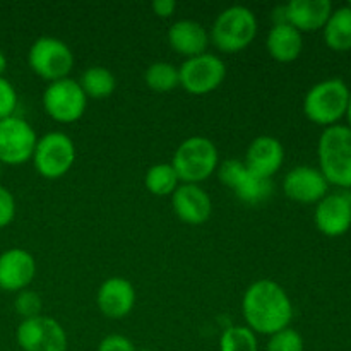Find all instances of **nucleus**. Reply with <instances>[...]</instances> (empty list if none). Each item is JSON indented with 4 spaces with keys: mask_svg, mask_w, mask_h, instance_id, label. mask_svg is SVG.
Listing matches in <instances>:
<instances>
[{
    "mask_svg": "<svg viewBox=\"0 0 351 351\" xmlns=\"http://www.w3.org/2000/svg\"><path fill=\"white\" fill-rule=\"evenodd\" d=\"M257 36V17L249 7L232 5L216 16L209 41L223 53H239Z\"/></svg>",
    "mask_w": 351,
    "mask_h": 351,
    "instance_id": "3",
    "label": "nucleus"
},
{
    "mask_svg": "<svg viewBox=\"0 0 351 351\" xmlns=\"http://www.w3.org/2000/svg\"><path fill=\"white\" fill-rule=\"evenodd\" d=\"M17 108V93L16 88L7 81L5 77H0V120L9 119L16 115Z\"/></svg>",
    "mask_w": 351,
    "mask_h": 351,
    "instance_id": "29",
    "label": "nucleus"
},
{
    "mask_svg": "<svg viewBox=\"0 0 351 351\" xmlns=\"http://www.w3.org/2000/svg\"><path fill=\"white\" fill-rule=\"evenodd\" d=\"M180 86L194 96L213 93L223 84L226 77V64L215 53H202L197 57L185 58L178 67Z\"/></svg>",
    "mask_w": 351,
    "mask_h": 351,
    "instance_id": "9",
    "label": "nucleus"
},
{
    "mask_svg": "<svg viewBox=\"0 0 351 351\" xmlns=\"http://www.w3.org/2000/svg\"><path fill=\"white\" fill-rule=\"evenodd\" d=\"M319 170L329 185L351 191V129L332 125L324 129L317 144Z\"/></svg>",
    "mask_w": 351,
    "mask_h": 351,
    "instance_id": "2",
    "label": "nucleus"
},
{
    "mask_svg": "<svg viewBox=\"0 0 351 351\" xmlns=\"http://www.w3.org/2000/svg\"><path fill=\"white\" fill-rule=\"evenodd\" d=\"M285 161V147L280 139L259 136L249 144L245 153V167L263 178H273L281 170Z\"/></svg>",
    "mask_w": 351,
    "mask_h": 351,
    "instance_id": "17",
    "label": "nucleus"
},
{
    "mask_svg": "<svg viewBox=\"0 0 351 351\" xmlns=\"http://www.w3.org/2000/svg\"><path fill=\"white\" fill-rule=\"evenodd\" d=\"M218 177L245 204H261L273 194V182L250 171L242 160L223 161L218 167Z\"/></svg>",
    "mask_w": 351,
    "mask_h": 351,
    "instance_id": "10",
    "label": "nucleus"
},
{
    "mask_svg": "<svg viewBox=\"0 0 351 351\" xmlns=\"http://www.w3.org/2000/svg\"><path fill=\"white\" fill-rule=\"evenodd\" d=\"M151 7H153V12L156 14L158 17H163V19L171 17L175 10H177V3H175L173 0H154V2L151 3Z\"/></svg>",
    "mask_w": 351,
    "mask_h": 351,
    "instance_id": "32",
    "label": "nucleus"
},
{
    "mask_svg": "<svg viewBox=\"0 0 351 351\" xmlns=\"http://www.w3.org/2000/svg\"><path fill=\"white\" fill-rule=\"evenodd\" d=\"M7 69V58L3 55V51H0V77H3V72Z\"/></svg>",
    "mask_w": 351,
    "mask_h": 351,
    "instance_id": "33",
    "label": "nucleus"
},
{
    "mask_svg": "<svg viewBox=\"0 0 351 351\" xmlns=\"http://www.w3.org/2000/svg\"><path fill=\"white\" fill-rule=\"evenodd\" d=\"M266 48L271 58L281 62V64H290L302 55L304 38H302L300 31L295 29L291 24H273L267 33Z\"/></svg>",
    "mask_w": 351,
    "mask_h": 351,
    "instance_id": "21",
    "label": "nucleus"
},
{
    "mask_svg": "<svg viewBox=\"0 0 351 351\" xmlns=\"http://www.w3.org/2000/svg\"><path fill=\"white\" fill-rule=\"evenodd\" d=\"M287 23L300 33H314L322 29L332 12L329 0H291L285 5Z\"/></svg>",
    "mask_w": 351,
    "mask_h": 351,
    "instance_id": "20",
    "label": "nucleus"
},
{
    "mask_svg": "<svg viewBox=\"0 0 351 351\" xmlns=\"http://www.w3.org/2000/svg\"><path fill=\"white\" fill-rule=\"evenodd\" d=\"M171 167L177 171L180 184H202L218 171V147L208 137H189L175 151Z\"/></svg>",
    "mask_w": 351,
    "mask_h": 351,
    "instance_id": "5",
    "label": "nucleus"
},
{
    "mask_svg": "<svg viewBox=\"0 0 351 351\" xmlns=\"http://www.w3.org/2000/svg\"><path fill=\"white\" fill-rule=\"evenodd\" d=\"M144 82L156 93H168L180 86L178 67L170 62H154L144 72Z\"/></svg>",
    "mask_w": 351,
    "mask_h": 351,
    "instance_id": "25",
    "label": "nucleus"
},
{
    "mask_svg": "<svg viewBox=\"0 0 351 351\" xmlns=\"http://www.w3.org/2000/svg\"><path fill=\"white\" fill-rule=\"evenodd\" d=\"M144 185L153 195L167 197L177 191V187L180 185V178H178L171 163H156L146 171Z\"/></svg>",
    "mask_w": 351,
    "mask_h": 351,
    "instance_id": "24",
    "label": "nucleus"
},
{
    "mask_svg": "<svg viewBox=\"0 0 351 351\" xmlns=\"http://www.w3.org/2000/svg\"><path fill=\"white\" fill-rule=\"evenodd\" d=\"M175 215L185 225H202L211 218L213 202L208 192L195 184H180L171 194Z\"/></svg>",
    "mask_w": 351,
    "mask_h": 351,
    "instance_id": "16",
    "label": "nucleus"
},
{
    "mask_svg": "<svg viewBox=\"0 0 351 351\" xmlns=\"http://www.w3.org/2000/svg\"><path fill=\"white\" fill-rule=\"evenodd\" d=\"M33 165L38 173L48 180H57L69 173L75 161V146L65 132H47L38 137L33 153Z\"/></svg>",
    "mask_w": 351,
    "mask_h": 351,
    "instance_id": "7",
    "label": "nucleus"
},
{
    "mask_svg": "<svg viewBox=\"0 0 351 351\" xmlns=\"http://www.w3.org/2000/svg\"><path fill=\"white\" fill-rule=\"evenodd\" d=\"M79 84H81L88 99H105L112 96L117 89V79L110 69L95 65V67H89L82 72Z\"/></svg>",
    "mask_w": 351,
    "mask_h": 351,
    "instance_id": "23",
    "label": "nucleus"
},
{
    "mask_svg": "<svg viewBox=\"0 0 351 351\" xmlns=\"http://www.w3.org/2000/svg\"><path fill=\"white\" fill-rule=\"evenodd\" d=\"M243 319L256 335L273 336L290 328L293 304L281 285L271 280L254 281L242 298Z\"/></svg>",
    "mask_w": 351,
    "mask_h": 351,
    "instance_id": "1",
    "label": "nucleus"
},
{
    "mask_svg": "<svg viewBox=\"0 0 351 351\" xmlns=\"http://www.w3.org/2000/svg\"><path fill=\"white\" fill-rule=\"evenodd\" d=\"M27 64L38 77L55 82L69 77L74 67V53L65 41L53 36H41L31 45Z\"/></svg>",
    "mask_w": 351,
    "mask_h": 351,
    "instance_id": "6",
    "label": "nucleus"
},
{
    "mask_svg": "<svg viewBox=\"0 0 351 351\" xmlns=\"http://www.w3.org/2000/svg\"><path fill=\"white\" fill-rule=\"evenodd\" d=\"M98 351H137L134 343L123 335H110L101 339Z\"/></svg>",
    "mask_w": 351,
    "mask_h": 351,
    "instance_id": "31",
    "label": "nucleus"
},
{
    "mask_svg": "<svg viewBox=\"0 0 351 351\" xmlns=\"http://www.w3.org/2000/svg\"><path fill=\"white\" fill-rule=\"evenodd\" d=\"M16 218V199L9 189L0 185V228H5Z\"/></svg>",
    "mask_w": 351,
    "mask_h": 351,
    "instance_id": "30",
    "label": "nucleus"
},
{
    "mask_svg": "<svg viewBox=\"0 0 351 351\" xmlns=\"http://www.w3.org/2000/svg\"><path fill=\"white\" fill-rule=\"evenodd\" d=\"M351 91L343 79L332 77L317 82L304 98V113L312 123L321 127L338 125L348 112Z\"/></svg>",
    "mask_w": 351,
    "mask_h": 351,
    "instance_id": "4",
    "label": "nucleus"
},
{
    "mask_svg": "<svg viewBox=\"0 0 351 351\" xmlns=\"http://www.w3.org/2000/svg\"><path fill=\"white\" fill-rule=\"evenodd\" d=\"M219 351H259L257 335L247 326H230L219 338Z\"/></svg>",
    "mask_w": 351,
    "mask_h": 351,
    "instance_id": "26",
    "label": "nucleus"
},
{
    "mask_svg": "<svg viewBox=\"0 0 351 351\" xmlns=\"http://www.w3.org/2000/svg\"><path fill=\"white\" fill-rule=\"evenodd\" d=\"M322 31H324L326 45L331 50H351V7L345 5L339 7V9H332Z\"/></svg>",
    "mask_w": 351,
    "mask_h": 351,
    "instance_id": "22",
    "label": "nucleus"
},
{
    "mask_svg": "<svg viewBox=\"0 0 351 351\" xmlns=\"http://www.w3.org/2000/svg\"><path fill=\"white\" fill-rule=\"evenodd\" d=\"M348 7H351V2H350V3H348Z\"/></svg>",
    "mask_w": 351,
    "mask_h": 351,
    "instance_id": "37",
    "label": "nucleus"
},
{
    "mask_svg": "<svg viewBox=\"0 0 351 351\" xmlns=\"http://www.w3.org/2000/svg\"><path fill=\"white\" fill-rule=\"evenodd\" d=\"M209 33L201 23L192 19H180L168 29V45L171 50L185 58L206 53L209 47Z\"/></svg>",
    "mask_w": 351,
    "mask_h": 351,
    "instance_id": "19",
    "label": "nucleus"
},
{
    "mask_svg": "<svg viewBox=\"0 0 351 351\" xmlns=\"http://www.w3.org/2000/svg\"><path fill=\"white\" fill-rule=\"evenodd\" d=\"M16 341L23 351H67V332L47 315L24 319L16 329Z\"/></svg>",
    "mask_w": 351,
    "mask_h": 351,
    "instance_id": "11",
    "label": "nucleus"
},
{
    "mask_svg": "<svg viewBox=\"0 0 351 351\" xmlns=\"http://www.w3.org/2000/svg\"><path fill=\"white\" fill-rule=\"evenodd\" d=\"M43 110L50 119L60 123L77 122L86 112L88 98L79 81L71 77L50 82L43 93Z\"/></svg>",
    "mask_w": 351,
    "mask_h": 351,
    "instance_id": "8",
    "label": "nucleus"
},
{
    "mask_svg": "<svg viewBox=\"0 0 351 351\" xmlns=\"http://www.w3.org/2000/svg\"><path fill=\"white\" fill-rule=\"evenodd\" d=\"M304 338L295 329L287 328L280 332H274L269 336V341L266 345V351H304Z\"/></svg>",
    "mask_w": 351,
    "mask_h": 351,
    "instance_id": "27",
    "label": "nucleus"
},
{
    "mask_svg": "<svg viewBox=\"0 0 351 351\" xmlns=\"http://www.w3.org/2000/svg\"><path fill=\"white\" fill-rule=\"evenodd\" d=\"M2 167H3V165L0 163V177H2Z\"/></svg>",
    "mask_w": 351,
    "mask_h": 351,
    "instance_id": "35",
    "label": "nucleus"
},
{
    "mask_svg": "<svg viewBox=\"0 0 351 351\" xmlns=\"http://www.w3.org/2000/svg\"><path fill=\"white\" fill-rule=\"evenodd\" d=\"M14 308H16L17 315L21 319H33L41 315V308H43V304H41V297L33 290H23L17 293L16 300H14Z\"/></svg>",
    "mask_w": 351,
    "mask_h": 351,
    "instance_id": "28",
    "label": "nucleus"
},
{
    "mask_svg": "<svg viewBox=\"0 0 351 351\" xmlns=\"http://www.w3.org/2000/svg\"><path fill=\"white\" fill-rule=\"evenodd\" d=\"M96 304L105 317L115 319V321L127 317L136 305L134 285L123 278H108L98 288Z\"/></svg>",
    "mask_w": 351,
    "mask_h": 351,
    "instance_id": "18",
    "label": "nucleus"
},
{
    "mask_svg": "<svg viewBox=\"0 0 351 351\" xmlns=\"http://www.w3.org/2000/svg\"><path fill=\"white\" fill-rule=\"evenodd\" d=\"M38 136L33 127L21 117L0 120V163L19 167L33 158Z\"/></svg>",
    "mask_w": 351,
    "mask_h": 351,
    "instance_id": "12",
    "label": "nucleus"
},
{
    "mask_svg": "<svg viewBox=\"0 0 351 351\" xmlns=\"http://www.w3.org/2000/svg\"><path fill=\"white\" fill-rule=\"evenodd\" d=\"M314 221L326 237H343L351 228V191H338L315 204Z\"/></svg>",
    "mask_w": 351,
    "mask_h": 351,
    "instance_id": "13",
    "label": "nucleus"
},
{
    "mask_svg": "<svg viewBox=\"0 0 351 351\" xmlns=\"http://www.w3.org/2000/svg\"><path fill=\"white\" fill-rule=\"evenodd\" d=\"M36 261L24 249H9L0 254V290L19 293L33 283L36 276Z\"/></svg>",
    "mask_w": 351,
    "mask_h": 351,
    "instance_id": "15",
    "label": "nucleus"
},
{
    "mask_svg": "<svg viewBox=\"0 0 351 351\" xmlns=\"http://www.w3.org/2000/svg\"><path fill=\"white\" fill-rule=\"evenodd\" d=\"M283 191L288 199L300 204H317L328 195L329 184L319 168L295 167L285 175Z\"/></svg>",
    "mask_w": 351,
    "mask_h": 351,
    "instance_id": "14",
    "label": "nucleus"
},
{
    "mask_svg": "<svg viewBox=\"0 0 351 351\" xmlns=\"http://www.w3.org/2000/svg\"><path fill=\"white\" fill-rule=\"evenodd\" d=\"M346 119H348V127L351 129V96H350V103H348V112H346Z\"/></svg>",
    "mask_w": 351,
    "mask_h": 351,
    "instance_id": "34",
    "label": "nucleus"
},
{
    "mask_svg": "<svg viewBox=\"0 0 351 351\" xmlns=\"http://www.w3.org/2000/svg\"><path fill=\"white\" fill-rule=\"evenodd\" d=\"M137 351H153V350H146V348H144V350H137Z\"/></svg>",
    "mask_w": 351,
    "mask_h": 351,
    "instance_id": "36",
    "label": "nucleus"
}]
</instances>
